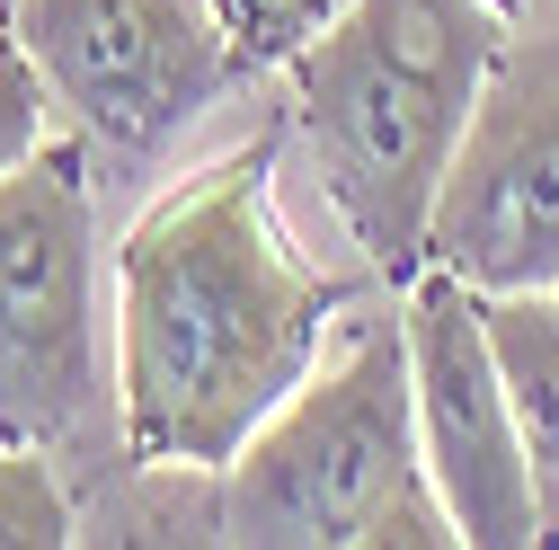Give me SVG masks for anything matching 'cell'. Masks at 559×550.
<instances>
[{"mask_svg": "<svg viewBox=\"0 0 559 550\" xmlns=\"http://www.w3.org/2000/svg\"><path fill=\"white\" fill-rule=\"evenodd\" d=\"M507 27L515 0H346L275 72L285 169L320 187L337 249L382 285L427 266L436 204Z\"/></svg>", "mask_w": 559, "mask_h": 550, "instance_id": "cell-2", "label": "cell"}, {"mask_svg": "<svg viewBox=\"0 0 559 550\" xmlns=\"http://www.w3.org/2000/svg\"><path fill=\"white\" fill-rule=\"evenodd\" d=\"M365 275L320 266L285 214V116L187 160L116 231V382L133 462L223 470L285 408Z\"/></svg>", "mask_w": 559, "mask_h": 550, "instance_id": "cell-1", "label": "cell"}, {"mask_svg": "<svg viewBox=\"0 0 559 550\" xmlns=\"http://www.w3.org/2000/svg\"><path fill=\"white\" fill-rule=\"evenodd\" d=\"M214 10H223V27H231L240 62H249L258 81H275V72H285V62L346 10V0H214Z\"/></svg>", "mask_w": 559, "mask_h": 550, "instance_id": "cell-11", "label": "cell"}, {"mask_svg": "<svg viewBox=\"0 0 559 550\" xmlns=\"http://www.w3.org/2000/svg\"><path fill=\"white\" fill-rule=\"evenodd\" d=\"M81 541V489L53 453L0 435V550H62Z\"/></svg>", "mask_w": 559, "mask_h": 550, "instance_id": "cell-9", "label": "cell"}, {"mask_svg": "<svg viewBox=\"0 0 559 550\" xmlns=\"http://www.w3.org/2000/svg\"><path fill=\"white\" fill-rule=\"evenodd\" d=\"M488 347H498L515 435L533 462L542 541H559V294H488Z\"/></svg>", "mask_w": 559, "mask_h": 550, "instance_id": "cell-8", "label": "cell"}, {"mask_svg": "<svg viewBox=\"0 0 559 550\" xmlns=\"http://www.w3.org/2000/svg\"><path fill=\"white\" fill-rule=\"evenodd\" d=\"M10 10H19V0H0V27H10Z\"/></svg>", "mask_w": 559, "mask_h": 550, "instance_id": "cell-12", "label": "cell"}, {"mask_svg": "<svg viewBox=\"0 0 559 550\" xmlns=\"http://www.w3.org/2000/svg\"><path fill=\"white\" fill-rule=\"evenodd\" d=\"M0 435L53 453L81 506L133 470L116 382V249L98 223V160L72 133H53L0 187Z\"/></svg>", "mask_w": 559, "mask_h": 550, "instance_id": "cell-4", "label": "cell"}, {"mask_svg": "<svg viewBox=\"0 0 559 550\" xmlns=\"http://www.w3.org/2000/svg\"><path fill=\"white\" fill-rule=\"evenodd\" d=\"M19 45L53 89V116L90 160L152 169L258 72L214 0H19Z\"/></svg>", "mask_w": 559, "mask_h": 550, "instance_id": "cell-5", "label": "cell"}, {"mask_svg": "<svg viewBox=\"0 0 559 550\" xmlns=\"http://www.w3.org/2000/svg\"><path fill=\"white\" fill-rule=\"evenodd\" d=\"M223 541L249 550H444L462 541L417 444L400 285L346 302L329 356L223 462Z\"/></svg>", "mask_w": 559, "mask_h": 550, "instance_id": "cell-3", "label": "cell"}, {"mask_svg": "<svg viewBox=\"0 0 559 550\" xmlns=\"http://www.w3.org/2000/svg\"><path fill=\"white\" fill-rule=\"evenodd\" d=\"M400 311H408L417 444H427V479H436L462 550L542 541L533 462H524V435H515V399H507L498 347H488V294L427 258L400 285Z\"/></svg>", "mask_w": 559, "mask_h": 550, "instance_id": "cell-7", "label": "cell"}, {"mask_svg": "<svg viewBox=\"0 0 559 550\" xmlns=\"http://www.w3.org/2000/svg\"><path fill=\"white\" fill-rule=\"evenodd\" d=\"M550 294H559V285H550Z\"/></svg>", "mask_w": 559, "mask_h": 550, "instance_id": "cell-13", "label": "cell"}, {"mask_svg": "<svg viewBox=\"0 0 559 550\" xmlns=\"http://www.w3.org/2000/svg\"><path fill=\"white\" fill-rule=\"evenodd\" d=\"M427 258L479 294L559 285V0H515L498 72L453 152Z\"/></svg>", "mask_w": 559, "mask_h": 550, "instance_id": "cell-6", "label": "cell"}, {"mask_svg": "<svg viewBox=\"0 0 559 550\" xmlns=\"http://www.w3.org/2000/svg\"><path fill=\"white\" fill-rule=\"evenodd\" d=\"M53 133H62V116H53V89L36 72V53L19 45V27H0V187H10Z\"/></svg>", "mask_w": 559, "mask_h": 550, "instance_id": "cell-10", "label": "cell"}]
</instances>
